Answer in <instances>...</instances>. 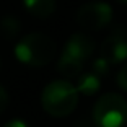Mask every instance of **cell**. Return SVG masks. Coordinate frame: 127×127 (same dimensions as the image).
<instances>
[{
  "instance_id": "cell-1",
  "label": "cell",
  "mask_w": 127,
  "mask_h": 127,
  "mask_svg": "<svg viewBox=\"0 0 127 127\" xmlns=\"http://www.w3.org/2000/svg\"><path fill=\"white\" fill-rule=\"evenodd\" d=\"M41 103L47 114L54 117H65L78 104V90L70 82L56 80L42 90Z\"/></svg>"
},
{
  "instance_id": "cell-2",
  "label": "cell",
  "mask_w": 127,
  "mask_h": 127,
  "mask_svg": "<svg viewBox=\"0 0 127 127\" xmlns=\"http://www.w3.org/2000/svg\"><path fill=\"white\" fill-rule=\"evenodd\" d=\"M15 56L20 62L31 67H44L56 56V42L42 33L26 34L15 47Z\"/></svg>"
},
{
  "instance_id": "cell-3",
  "label": "cell",
  "mask_w": 127,
  "mask_h": 127,
  "mask_svg": "<svg viewBox=\"0 0 127 127\" xmlns=\"http://www.w3.org/2000/svg\"><path fill=\"white\" fill-rule=\"evenodd\" d=\"M93 121L98 127H122L127 122V101L117 93L101 96L93 108Z\"/></svg>"
},
{
  "instance_id": "cell-4",
  "label": "cell",
  "mask_w": 127,
  "mask_h": 127,
  "mask_svg": "<svg viewBox=\"0 0 127 127\" xmlns=\"http://www.w3.org/2000/svg\"><path fill=\"white\" fill-rule=\"evenodd\" d=\"M112 20V8L104 2H90L78 8L77 23L85 30H103Z\"/></svg>"
},
{
  "instance_id": "cell-5",
  "label": "cell",
  "mask_w": 127,
  "mask_h": 127,
  "mask_svg": "<svg viewBox=\"0 0 127 127\" xmlns=\"http://www.w3.org/2000/svg\"><path fill=\"white\" fill-rule=\"evenodd\" d=\"M101 57L109 64H119L127 59V31L124 28H116L101 44Z\"/></svg>"
},
{
  "instance_id": "cell-6",
  "label": "cell",
  "mask_w": 127,
  "mask_h": 127,
  "mask_svg": "<svg viewBox=\"0 0 127 127\" xmlns=\"http://www.w3.org/2000/svg\"><path fill=\"white\" fill-rule=\"evenodd\" d=\"M95 47H96V44H95L93 37H90L85 33H75L68 37L64 51L83 62L95 52Z\"/></svg>"
},
{
  "instance_id": "cell-7",
  "label": "cell",
  "mask_w": 127,
  "mask_h": 127,
  "mask_svg": "<svg viewBox=\"0 0 127 127\" xmlns=\"http://www.w3.org/2000/svg\"><path fill=\"white\" fill-rule=\"evenodd\" d=\"M83 68V62L77 57L70 56L68 52L62 51V56L59 59V64H57V70L64 75V77H67V78H77L80 77V72Z\"/></svg>"
},
{
  "instance_id": "cell-8",
  "label": "cell",
  "mask_w": 127,
  "mask_h": 127,
  "mask_svg": "<svg viewBox=\"0 0 127 127\" xmlns=\"http://www.w3.org/2000/svg\"><path fill=\"white\" fill-rule=\"evenodd\" d=\"M25 8L36 18H47L56 10V0H23Z\"/></svg>"
},
{
  "instance_id": "cell-9",
  "label": "cell",
  "mask_w": 127,
  "mask_h": 127,
  "mask_svg": "<svg viewBox=\"0 0 127 127\" xmlns=\"http://www.w3.org/2000/svg\"><path fill=\"white\" fill-rule=\"evenodd\" d=\"M101 86V82H99V77L95 73H86V75H82L78 80V86L77 90L78 93H83L86 96H93Z\"/></svg>"
},
{
  "instance_id": "cell-10",
  "label": "cell",
  "mask_w": 127,
  "mask_h": 127,
  "mask_svg": "<svg viewBox=\"0 0 127 127\" xmlns=\"http://www.w3.org/2000/svg\"><path fill=\"white\" fill-rule=\"evenodd\" d=\"M20 28H21V25L15 16H5V18L0 20V33L7 39L16 37V34L20 33Z\"/></svg>"
},
{
  "instance_id": "cell-11",
  "label": "cell",
  "mask_w": 127,
  "mask_h": 127,
  "mask_svg": "<svg viewBox=\"0 0 127 127\" xmlns=\"http://www.w3.org/2000/svg\"><path fill=\"white\" fill-rule=\"evenodd\" d=\"M109 67H111V64L99 56V59H96L93 62V73L98 75V77H104V75L109 72Z\"/></svg>"
},
{
  "instance_id": "cell-12",
  "label": "cell",
  "mask_w": 127,
  "mask_h": 127,
  "mask_svg": "<svg viewBox=\"0 0 127 127\" xmlns=\"http://www.w3.org/2000/svg\"><path fill=\"white\" fill-rule=\"evenodd\" d=\"M117 85H119L122 90L127 91V64L119 70V73H117Z\"/></svg>"
},
{
  "instance_id": "cell-13",
  "label": "cell",
  "mask_w": 127,
  "mask_h": 127,
  "mask_svg": "<svg viewBox=\"0 0 127 127\" xmlns=\"http://www.w3.org/2000/svg\"><path fill=\"white\" fill-rule=\"evenodd\" d=\"M7 106H8V93L3 86L0 85V114L7 109Z\"/></svg>"
},
{
  "instance_id": "cell-14",
  "label": "cell",
  "mask_w": 127,
  "mask_h": 127,
  "mask_svg": "<svg viewBox=\"0 0 127 127\" xmlns=\"http://www.w3.org/2000/svg\"><path fill=\"white\" fill-rule=\"evenodd\" d=\"M3 127H28V124L21 119H11V121H8Z\"/></svg>"
},
{
  "instance_id": "cell-15",
  "label": "cell",
  "mask_w": 127,
  "mask_h": 127,
  "mask_svg": "<svg viewBox=\"0 0 127 127\" xmlns=\"http://www.w3.org/2000/svg\"><path fill=\"white\" fill-rule=\"evenodd\" d=\"M121 2H126V3H127V0H121Z\"/></svg>"
}]
</instances>
